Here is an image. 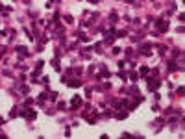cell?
<instances>
[{"label": "cell", "instance_id": "cell-1", "mask_svg": "<svg viewBox=\"0 0 185 139\" xmlns=\"http://www.w3.org/2000/svg\"><path fill=\"white\" fill-rule=\"evenodd\" d=\"M156 26L159 32H167L168 30V21H165V19H157L156 21Z\"/></svg>", "mask_w": 185, "mask_h": 139}, {"label": "cell", "instance_id": "cell-2", "mask_svg": "<svg viewBox=\"0 0 185 139\" xmlns=\"http://www.w3.org/2000/svg\"><path fill=\"white\" fill-rule=\"evenodd\" d=\"M21 115L32 121V119H35V115H37V113H35V110H26V111H21Z\"/></svg>", "mask_w": 185, "mask_h": 139}, {"label": "cell", "instance_id": "cell-3", "mask_svg": "<svg viewBox=\"0 0 185 139\" xmlns=\"http://www.w3.org/2000/svg\"><path fill=\"white\" fill-rule=\"evenodd\" d=\"M67 84L70 85V87H80L81 82H80V80H76V78H72V80H67Z\"/></svg>", "mask_w": 185, "mask_h": 139}, {"label": "cell", "instance_id": "cell-4", "mask_svg": "<svg viewBox=\"0 0 185 139\" xmlns=\"http://www.w3.org/2000/svg\"><path fill=\"white\" fill-rule=\"evenodd\" d=\"M70 106H72V108L81 106V98H80V97H74V98H72V102H70Z\"/></svg>", "mask_w": 185, "mask_h": 139}, {"label": "cell", "instance_id": "cell-5", "mask_svg": "<svg viewBox=\"0 0 185 139\" xmlns=\"http://www.w3.org/2000/svg\"><path fill=\"white\" fill-rule=\"evenodd\" d=\"M109 76H111V72H109V71H105V69H102V72L98 74V78H109Z\"/></svg>", "mask_w": 185, "mask_h": 139}, {"label": "cell", "instance_id": "cell-6", "mask_svg": "<svg viewBox=\"0 0 185 139\" xmlns=\"http://www.w3.org/2000/svg\"><path fill=\"white\" fill-rule=\"evenodd\" d=\"M128 117V111H118V113H117V119H120V121H122V119H126Z\"/></svg>", "mask_w": 185, "mask_h": 139}, {"label": "cell", "instance_id": "cell-7", "mask_svg": "<svg viewBox=\"0 0 185 139\" xmlns=\"http://www.w3.org/2000/svg\"><path fill=\"white\" fill-rule=\"evenodd\" d=\"M168 69H170V71L174 72V71H178V65L174 63V61H168Z\"/></svg>", "mask_w": 185, "mask_h": 139}, {"label": "cell", "instance_id": "cell-8", "mask_svg": "<svg viewBox=\"0 0 185 139\" xmlns=\"http://www.w3.org/2000/svg\"><path fill=\"white\" fill-rule=\"evenodd\" d=\"M17 52H21V54L28 56V50H26V46H17Z\"/></svg>", "mask_w": 185, "mask_h": 139}, {"label": "cell", "instance_id": "cell-9", "mask_svg": "<svg viewBox=\"0 0 185 139\" xmlns=\"http://www.w3.org/2000/svg\"><path fill=\"white\" fill-rule=\"evenodd\" d=\"M148 71H150L148 67H141V76H146V74H148Z\"/></svg>", "mask_w": 185, "mask_h": 139}, {"label": "cell", "instance_id": "cell-10", "mask_svg": "<svg viewBox=\"0 0 185 139\" xmlns=\"http://www.w3.org/2000/svg\"><path fill=\"white\" fill-rule=\"evenodd\" d=\"M115 35H117V37H124V35H126V32H124V30H118Z\"/></svg>", "mask_w": 185, "mask_h": 139}, {"label": "cell", "instance_id": "cell-11", "mask_svg": "<svg viewBox=\"0 0 185 139\" xmlns=\"http://www.w3.org/2000/svg\"><path fill=\"white\" fill-rule=\"evenodd\" d=\"M130 78H131V80L135 82V80H137V78H139V74H137V72H131V74H130Z\"/></svg>", "mask_w": 185, "mask_h": 139}, {"label": "cell", "instance_id": "cell-12", "mask_svg": "<svg viewBox=\"0 0 185 139\" xmlns=\"http://www.w3.org/2000/svg\"><path fill=\"white\" fill-rule=\"evenodd\" d=\"M21 91H22V93H28V91H30V87H28V85H22Z\"/></svg>", "mask_w": 185, "mask_h": 139}, {"label": "cell", "instance_id": "cell-13", "mask_svg": "<svg viewBox=\"0 0 185 139\" xmlns=\"http://www.w3.org/2000/svg\"><path fill=\"white\" fill-rule=\"evenodd\" d=\"M118 76H120L122 80H126V72H124V71H120V72H118Z\"/></svg>", "mask_w": 185, "mask_h": 139}]
</instances>
